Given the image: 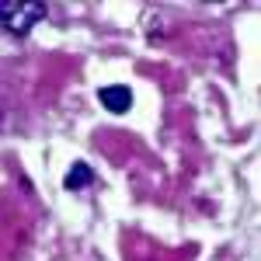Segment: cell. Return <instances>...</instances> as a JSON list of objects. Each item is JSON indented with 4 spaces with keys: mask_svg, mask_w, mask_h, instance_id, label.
Masks as SVG:
<instances>
[{
    "mask_svg": "<svg viewBox=\"0 0 261 261\" xmlns=\"http://www.w3.org/2000/svg\"><path fill=\"white\" fill-rule=\"evenodd\" d=\"M45 18V4H14V0H0V28L11 35H28L32 24Z\"/></svg>",
    "mask_w": 261,
    "mask_h": 261,
    "instance_id": "6da1fadb",
    "label": "cell"
},
{
    "mask_svg": "<svg viewBox=\"0 0 261 261\" xmlns=\"http://www.w3.org/2000/svg\"><path fill=\"white\" fill-rule=\"evenodd\" d=\"M101 105L112 112V115H122V112H129L133 108V91L129 87H122V84H112V87H101Z\"/></svg>",
    "mask_w": 261,
    "mask_h": 261,
    "instance_id": "7a4b0ae2",
    "label": "cell"
},
{
    "mask_svg": "<svg viewBox=\"0 0 261 261\" xmlns=\"http://www.w3.org/2000/svg\"><path fill=\"white\" fill-rule=\"evenodd\" d=\"M91 181H94V171H91V167H87V164L81 161V164H73V167L66 171L63 185H66L70 192H81V188H87V185H91Z\"/></svg>",
    "mask_w": 261,
    "mask_h": 261,
    "instance_id": "3957f363",
    "label": "cell"
}]
</instances>
